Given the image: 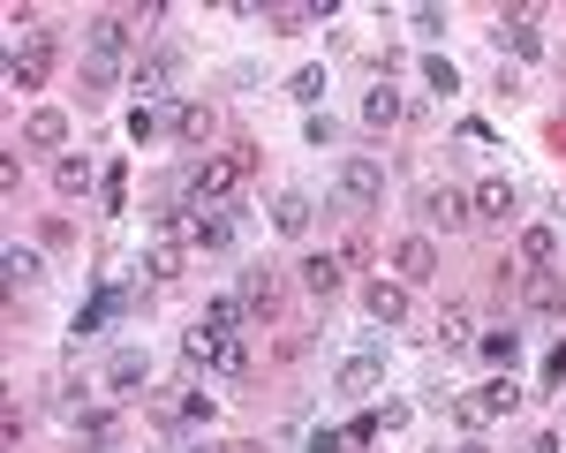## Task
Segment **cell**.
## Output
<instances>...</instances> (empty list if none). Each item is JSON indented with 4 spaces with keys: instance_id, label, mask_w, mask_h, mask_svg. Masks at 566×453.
<instances>
[{
    "instance_id": "6da1fadb",
    "label": "cell",
    "mask_w": 566,
    "mask_h": 453,
    "mask_svg": "<svg viewBox=\"0 0 566 453\" xmlns=\"http://www.w3.org/2000/svg\"><path fill=\"white\" fill-rule=\"evenodd\" d=\"M250 167H258V144H234L227 159H197V167L181 175V189H189V204L205 212V204H227V197H234V181L250 175Z\"/></svg>"
},
{
    "instance_id": "7a4b0ae2",
    "label": "cell",
    "mask_w": 566,
    "mask_h": 453,
    "mask_svg": "<svg viewBox=\"0 0 566 453\" xmlns=\"http://www.w3.org/2000/svg\"><path fill=\"white\" fill-rule=\"evenodd\" d=\"M514 401H522V386H514V378H483L476 393H461V401H453V423H461L469 439H483L499 415H514Z\"/></svg>"
},
{
    "instance_id": "3957f363",
    "label": "cell",
    "mask_w": 566,
    "mask_h": 453,
    "mask_svg": "<svg viewBox=\"0 0 566 453\" xmlns=\"http://www.w3.org/2000/svg\"><path fill=\"white\" fill-rule=\"evenodd\" d=\"M181 84V53H136L129 61V91H136V106H167V91Z\"/></svg>"
},
{
    "instance_id": "277c9868",
    "label": "cell",
    "mask_w": 566,
    "mask_h": 453,
    "mask_svg": "<svg viewBox=\"0 0 566 453\" xmlns=\"http://www.w3.org/2000/svg\"><path fill=\"white\" fill-rule=\"evenodd\" d=\"M340 204H348V212H378V204H386V167L363 159V151L340 159Z\"/></svg>"
},
{
    "instance_id": "5b68a950",
    "label": "cell",
    "mask_w": 566,
    "mask_h": 453,
    "mask_svg": "<svg viewBox=\"0 0 566 453\" xmlns=\"http://www.w3.org/2000/svg\"><path fill=\"white\" fill-rule=\"evenodd\" d=\"M378 378H386V333H370V340H363V348L333 370V386H340V393H370Z\"/></svg>"
},
{
    "instance_id": "8992f818",
    "label": "cell",
    "mask_w": 566,
    "mask_h": 453,
    "mask_svg": "<svg viewBox=\"0 0 566 453\" xmlns=\"http://www.w3.org/2000/svg\"><path fill=\"white\" fill-rule=\"evenodd\" d=\"M84 39H91L98 61H122L129 39H136V15H129V8H106V15H91V23H84Z\"/></svg>"
},
{
    "instance_id": "52a82bcc",
    "label": "cell",
    "mask_w": 566,
    "mask_h": 453,
    "mask_svg": "<svg viewBox=\"0 0 566 453\" xmlns=\"http://www.w3.org/2000/svg\"><path fill=\"white\" fill-rule=\"evenodd\" d=\"M234 234H242V212H227V204L189 212V250H234Z\"/></svg>"
},
{
    "instance_id": "ba28073f",
    "label": "cell",
    "mask_w": 566,
    "mask_h": 453,
    "mask_svg": "<svg viewBox=\"0 0 566 453\" xmlns=\"http://www.w3.org/2000/svg\"><path fill=\"white\" fill-rule=\"evenodd\" d=\"M392 272H400V287H423V280H438V242H431V234H408V242L392 250Z\"/></svg>"
},
{
    "instance_id": "9c48e42d",
    "label": "cell",
    "mask_w": 566,
    "mask_h": 453,
    "mask_svg": "<svg viewBox=\"0 0 566 453\" xmlns=\"http://www.w3.org/2000/svg\"><path fill=\"white\" fill-rule=\"evenodd\" d=\"M423 220H431V227H469V220H476V204H469L453 181H431V189H423Z\"/></svg>"
},
{
    "instance_id": "30bf717a",
    "label": "cell",
    "mask_w": 566,
    "mask_h": 453,
    "mask_svg": "<svg viewBox=\"0 0 566 453\" xmlns=\"http://www.w3.org/2000/svg\"><path fill=\"white\" fill-rule=\"evenodd\" d=\"M476 356L491 362V370H514V356H522V325H483V333H476Z\"/></svg>"
},
{
    "instance_id": "8fae6325",
    "label": "cell",
    "mask_w": 566,
    "mask_h": 453,
    "mask_svg": "<svg viewBox=\"0 0 566 453\" xmlns=\"http://www.w3.org/2000/svg\"><path fill=\"white\" fill-rule=\"evenodd\" d=\"M499 39H514V53H522V61H536V53H544V39H536V8H506V15H499Z\"/></svg>"
},
{
    "instance_id": "7c38bea8",
    "label": "cell",
    "mask_w": 566,
    "mask_h": 453,
    "mask_svg": "<svg viewBox=\"0 0 566 453\" xmlns=\"http://www.w3.org/2000/svg\"><path fill=\"white\" fill-rule=\"evenodd\" d=\"M0 272H8V287L23 295V287H39V280H45V257H39V250H23V242H8V250H0Z\"/></svg>"
},
{
    "instance_id": "4fadbf2b",
    "label": "cell",
    "mask_w": 566,
    "mask_h": 453,
    "mask_svg": "<svg viewBox=\"0 0 566 453\" xmlns=\"http://www.w3.org/2000/svg\"><path fill=\"white\" fill-rule=\"evenodd\" d=\"M528 310L536 317H559L566 310V272L552 265V272H528Z\"/></svg>"
},
{
    "instance_id": "5bb4252c",
    "label": "cell",
    "mask_w": 566,
    "mask_h": 453,
    "mask_svg": "<svg viewBox=\"0 0 566 453\" xmlns=\"http://www.w3.org/2000/svg\"><path fill=\"white\" fill-rule=\"evenodd\" d=\"M469 204H476V220H514V212H522V197H514V181H483L476 197H469Z\"/></svg>"
},
{
    "instance_id": "9a60e30c",
    "label": "cell",
    "mask_w": 566,
    "mask_h": 453,
    "mask_svg": "<svg viewBox=\"0 0 566 453\" xmlns=\"http://www.w3.org/2000/svg\"><path fill=\"white\" fill-rule=\"evenodd\" d=\"M242 317H250V303H242V295H219V303H205V317H197V325H205V333H219V340H234V333H242Z\"/></svg>"
},
{
    "instance_id": "2e32d148",
    "label": "cell",
    "mask_w": 566,
    "mask_h": 453,
    "mask_svg": "<svg viewBox=\"0 0 566 453\" xmlns=\"http://www.w3.org/2000/svg\"><path fill=\"white\" fill-rule=\"evenodd\" d=\"M363 303H370L378 325H400V317H408V287H400V280H370V295H363Z\"/></svg>"
},
{
    "instance_id": "e0dca14e",
    "label": "cell",
    "mask_w": 566,
    "mask_h": 453,
    "mask_svg": "<svg viewBox=\"0 0 566 453\" xmlns=\"http://www.w3.org/2000/svg\"><path fill=\"white\" fill-rule=\"evenodd\" d=\"M144 378H151V356H144V348H122V356L106 362V386H114V393H136Z\"/></svg>"
},
{
    "instance_id": "ac0fdd59",
    "label": "cell",
    "mask_w": 566,
    "mask_h": 453,
    "mask_svg": "<svg viewBox=\"0 0 566 453\" xmlns=\"http://www.w3.org/2000/svg\"><path fill=\"white\" fill-rule=\"evenodd\" d=\"M340 280H348V272H340V257H333V250L303 257V287H310V295H340Z\"/></svg>"
},
{
    "instance_id": "d6986e66",
    "label": "cell",
    "mask_w": 566,
    "mask_h": 453,
    "mask_svg": "<svg viewBox=\"0 0 566 453\" xmlns=\"http://www.w3.org/2000/svg\"><path fill=\"white\" fill-rule=\"evenodd\" d=\"M438 340H446V348H476V317H469V303H446V310H438Z\"/></svg>"
},
{
    "instance_id": "ffe728a7",
    "label": "cell",
    "mask_w": 566,
    "mask_h": 453,
    "mask_svg": "<svg viewBox=\"0 0 566 453\" xmlns=\"http://www.w3.org/2000/svg\"><path fill=\"white\" fill-rule=\"evenodd\" d=\"M522 265L528 272H552V265H559V234H552V227H528V234H522Z\"/></svg>"
},
{
    "instance_id": "44dd1931",
    "label": "cell",
    "mask_w": 566,
    "mask_h": 453,
    "mask_svg": "<svg viewBox=\"0 0 566 453\" xmlns=\"http://www.w3.org/2000/svg\"><path fill=\"white\" fill-rule=\"evenodd\" d=\"M310 212H317V204H310L303 189H287V197L272 204V227H280V234H310Z\"/></svg>"
},
{
    "instance_id": "7402d4cb",
    "label": "cell",
    "mask_w": 566,
    "mask_h": 453,
    "mask_svg": "<svg viewBox=\"0 0 566 453\" xmlns=\"http://www.w3.org/2000/svg\"><path fill=\"white\" fill-rule=\"evenodd\" d=\"M144 272H151V280H175V272H181V234H151V250H144Z\"/></svg>"
},
{
    "instance_id": "603a6c76",
    "label": "cell",
    "mask_w": 566,
    "mask_h": 453,
    "mask_svg": "<svg viewBox=\"0 0 566 453\" xmlns=\"http://www.w3.org/2000/svg\"><path fill=\"white\" fill-rule=\"evenodd\" d=\"M264 23H280V31H310V23H333V0H303V8H272Z\"/></svg>"
},
{
    "instance_id": "cb8c5ba5",
    "label": "cell",
    "mask_w": 566,
    "mask_h": 453,
    "mask_svg": "<svg viewBox=\"0 0 566 453\" xmlns=\"http://www.w3.org/2000/svg\"><path fill=\"white\" fill-rule=\"evenodd\" d=\"M53 189H61V197H84V189H91V159L61 151V159H53Z\"/></svg>"
},
{
    "instance_id": "d4e9b609",
    "label": "cell",
    "mask_w": 566,
    "mask_h": 453,
    "mask_svg": "<svg viewBox=\"0 0 566 453\" xmlns=\"http://www.w3.org/2000/svg\"><path fill=\"white\" fill-rule=\"evenodd\" d=\"M272 295H280V272H272V265L242 272V303H250V310H272Z\"/></svg>"
},
{
    "instance_id": "484cf974",
    "label": "cell",
    "mask_w": 566,
    "mask_h": 453,
    "mask_svg": "<svg viewBox=\"0 0 566 453\" xmlns=\"http://www.w3.org/2000/svg\"><path fill=\"white\" fill-rule=\"evenodd\" d=\"M205 136H212V106H197V98L175 106V144H205Z\"/></svg>"
},
{
    "instance_id": "4316f807",
    "label": "cell",
    "mask_w": 566,
    "mask_h": 453,
    "mask_svg": "<svg viewBox=\"0 0 566 453\" xmlns=\"http://www.w3.org/2000/svg\"><path fill=\"white\" fill-rule=\"evenodd\" d=\"M400 114H408V106H400V91H370V98H363V122H370V129H392V122H400Z\"/></svg>"
},
{
    "instance_id": "83f0119b",
    "label": "cell",
    "mask_w": 566,
    "mask_h": 453,
    "mask_svg": "<svg viewBox=\"0 0 566 453\" xmlns=\"http://www.w3.org/2000/svg\"><path fill=\"white\" fill-rule=\"evenodd\" d=\"M167 129H175L167 106H129V136H136V144H151V136H167Z\"/></svg>"
},
{
    "instance_id": "f1b7e54d",
    "label": "cell",
    "mask_w": 566,
    "mask_h": 453,
    "mask_svg": "<svg viewBox=\"0 0 566 453\" xmlns=\"http://www.w3.org/2000/svg\"><path fill=\"white\" fill-rule=\"evenodd\" d=\"M23 136H31V144H45V151H53V144H61V136H69V122H61V114H53V106H39V114H31V122H23Z\"/></svg>"
},
{
    "instance_id": "f546056e",
    "label": "cell",
    "mask_w": 566,
    "mask_h": 453,
    "mask_svg": "<svg viewBox=\"0 0 566 453\" xmlns=\"http://www.w3.org/2000/svg\"><path fill=\"white\" fill-rule=\"evenodd\" d=\"M287 98H295V106H317V98H325V69H295V76H287Z\"/></svg>"
},
{
    "instance_id": "4dcf8cb0",
    "label": "cell",
    "mask_w": 566,
    "mask_h": 453,
    "mask_svg": "<svg viewBox=\"0 0 566 453\" xmlns=\"http://www.w3.org/2000/svg\"><path fill=\"white\" fill-rule=\"evenodd\" d=\"M219 378H250V348H242V333H234V340H227V348H219V362H212Z\"/></svg>"
},
{
    "instance_id": "1f68e13d",
    "label": "cell",
    "mask_w": 566,
    "mask_h": 453,
    "mask_svg": "<svg viewBox=\"0 0 566 453\" xmlns=\"http://www.w3.org/2000/svg\"><path fill=\"white\" fill-rule=\"evenodd\" d=\"M219 348H227V340H219V333H205V325L181 340V356H189V362H219Z\"/></svg>"
},
{
    "instance_id": "d6a6232c",
    "label": "cell",
    "mask_w": 566,
    "mask_h": 453,
    "mask_svg": "<svg viewBox=\"0 0 566 453\" xmlns=\"http://www.w3.org/2000/svg\"><path fill=\"white\" fill-rule=\"evenodd\" d=\"M423 84L431 91H461V69H453L446 53H431V61H423Z\"/></svg>"
},
{
    "instance_id": "836d02e7",
    "label": "cell",
    "mask_w": 566,
    "mask_h": 453,
    "mask_svg": "<svg viewBox=\"0 0 566 453\" xmlns=\"http://www.w3.org/2000/svg\"><path fill=\"white\" fill-rule=\"evenodd\" d=\"M84 446H114V415H106V408L84 415Z\"/></svg>"
},
{
    "instance_id": "e575fe53",
    "label": "cell",
    "mask_w": 566,
    "mask_h": 453,
    "mask_svg": "<svg viewBox=\"0 0 566 453\" xmlns=\"http://www.w3.org/2000/svg\"><path fill=\"white\" fill-rule=\"evenodd\" d=\"M114 76H122V61H98V53H84V84H91V91H106Z\"/></svg>"
},
{
    "instance_id": "d590c367",
    "label": "cell",
    "mask_w": 566,
    "mask_h": 453,
    "mask_svg": "<svg viewBox=\"0 0 566 453\" xmlns=\"http://www.w3.org/2000/svg\"><path fill=\"white\" fill-rule=\"evenodd\" d=\"M348 439H355V446H370V439H386V415H378V408H370V415H355V423H348Z\"/></svg>"
},
{
    "instance_id": "8d00e7d4",
    "label": "cell",
    "mask_w": 566,
    "mask_h": 453,
    "mask_svg": "<svg viewBox=\"0 0 566 453\" xmlns=\"http://www.w3.org/2000/svg\"><path fill=\"white\" fill-rule=\"evenodd\" d=\"M408 23H416L423 39H438V31H446V8H431V0H423V8H408Z\"/></svg>"
},
{
    "instance_id": "74e56055",
    "label": "cell",
    "mask_w": 566,
    "mask_h": 453,
    "mask_svg": "<svg viewBox=\"0 0 566 453\" xmlns=\"http://www.w3.org/2000/svg\"><path fill=\"white\" fill-rule=\"evenodd\" d=\"M310 144H317V151H325V144H340V122H333V114H310Z\"/></svg>"
},
{
    "instance_id": "f35d334b",
    "label": "cell",
    "mask_w": 566,
    "mask_h": 453,
    "mask_svg": "<svg viewBox=\"0 0 566 453\" xmlns=\"http://www.w3.org/2000/svg\"><path fill=\"white\" fill-rule=\"evenodd\" d=\"M181 423H212V393H189L181 401Z\"/></svg>"
},
{
    "instance_id": "ab89813d",
    "label": "cell",
    "mask_w": 566,
    "mask_h": 453,
    "mask_svg": "<svg viewBox=\"0 0 566 453\" xmlns=\"http://www.w3.org/2000/svg\"><path fill=\"white\" fill-rule=\"evenodd\" d=\"M544 386H566V340L552 348V356H544Z\"/></svg>"
},
{
    "instance_id": "60d3db41",
    "label": "cell",
    "mask_w": 566,
    "mask_h": 453,
    "mask_svg": "<svg viewBox=\"0 0 566 453\" xmlns=\"http://www.w3.org/2000/svg\"><path fill=\"white\" fill-rule=\"evenodd\" d=\"M453 453H491V446H483V439H461V446H453Z\"/></svg>"
},
{
    "instance_id": "b9f144b4",
    "label": "cell",
    "mask_w": 566,
    "mask_h": 453,
    "mask_svg": "<svg viewBox=\"0 0 566 453\" xmlns=\"http://www.w3.org/2000/svg\"><path fill=\"white\" fill-rule=\"evenodd\" d=\"M189 453H227V446H189Z\"/></svg>"
}]
</instances>
